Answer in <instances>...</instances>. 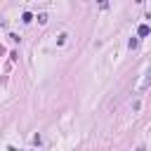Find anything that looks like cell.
I'll list each match as a JSON object with an SVG mask.
<instances>
[{"label": "cell", "mask_w": 151, "mask_h": 151, "mask_svg": "<svg viewBox=\"0 0 151 151\" xmlns=\"http://www.w3.org/2000/svg\"><path fill=\"white\" fill-rule=\"evenodd\" d=\"M149 85H151V66H149V71H146V76H144V80L139 83V92L149 90Z\"/></svg>", "instance_id": "6da1fadb"}, {"label": "cell", "mask_w": 151, "mask_h": 151, "mask_svg": "<svg viewBox=\"0 0 151 151\" xmlns=\"http://www.w3.org/2000/svg\"><path fill=\"white\" fill-rule=\"evenodd\" d=\"M149 33H151V26H149V24H139V26H137V35H142V38H146Z\"/></svg>", "instance_id": "7a4b0ae2"}, {"label": "cell", "mask_w": 151, "mask_h": 151, "mask_svg": "<svg viewBox=\"0 0 151 151\" xmlns=\"http://www.w3.org/2000/svg\"><path fill=\"white\" fill-rule=\"evenodd\" d=\"M21 21H24V24H31V21H33V14H31V12H24V14H21Z\"/></svg>", "instance_id": "3957f363"}, {"label": "cell", "mask_w": 151, "mask_h": 151, "mask_svg": "<svg viewBox=\"0 0 151 151\" xmlns=\"http://www.w3.org/2000/svg\"><path fill=\"white\" fill-rule=\"evenodd\" d=\"M137 45H139V40H137V38H130V40H127V47H130V50H134Z\"/></svg>", "instance_id": "277c9868"}]
</instances>
